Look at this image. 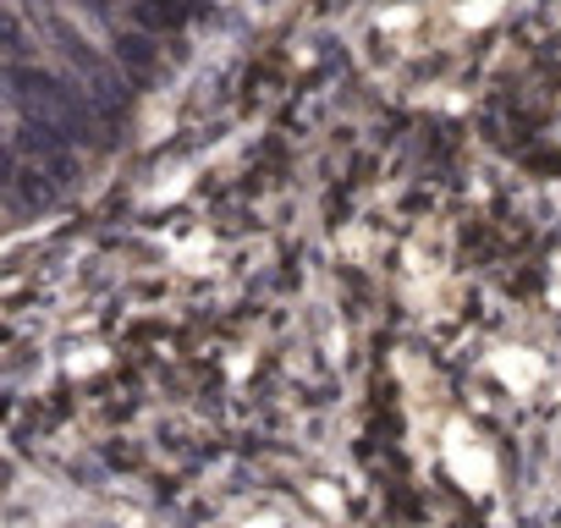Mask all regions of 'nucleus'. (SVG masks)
Listing matches in <instances>:
<instances>
[{
    "label": "nucleus",
    "instance_id": "f257e3e1",
    "mask_svg": "<svg viewBox=\"0 0 561 528\" xmlns=\"http://www.w3.org/2000/svg\"><path fill=\"white\" fill-rule=\"evenodd\" d=\"M12 89H18V100H23V116H34V122H50L67 144L78 138H94V105L78 94V83H67V78H56V72H45V67H12Z\"/></svg>",
    "mask_w": 561,
    "mask_h": 528
},
{
    "label": "nucleus",
    "instance_id": "7ed1b4c3",
    "mask_svg": "<svg viewBox=\"0 0 561 528\" xmlns=\"http://www.w3.org/2000/svg\"><path fill=\"white\" fill-rule=\"evenodd\" d=\"M116 61H122L133 78H149V72L160 67V50H154L144 34H122V39H116Z\"/></svg>",
    "mask_w": 561,
    "mask_h": 528
},
{
    "label": "nucleus",
    "instance_id": "20e7f679",
    "mask_svg": "<svg viewBox=\"0 0 561 528\" xmlns=\"http://www.w3.org/2000/svg\"><path fill=\"white\" fill-rule=\"evenodd\" d=\"M28 50V34H23V23L0 7V56H23Z\"/></svg>",
    "mask_w": 561,
    "mask_h": 528
},
{
    "label": "nucleus",
    "instance_id": "f03ea898",
    "mask_svg": "<svg viewBox=\"0 0 561 528\" xmlns=\"http://www.w3.org/2000/svg\"><path fill=\"white\" fill-rule=\"evenodd\" d=\"M7 187H12V193H18V204H28V209H45V204L56 198V182H50L39 165H18Z\"/></svg>",
    "mask_w": 561,
    "mask_h": 528
}]
</instances>
